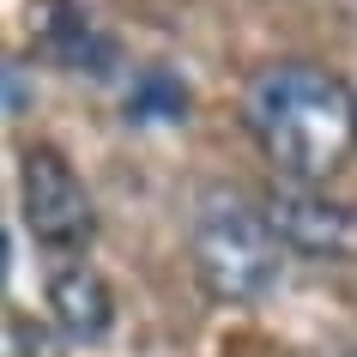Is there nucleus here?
<instances>
[{
	"label": "nucleus",
	"instance_id": "1",
	"mask_svg": "<svg viewBox=\"0 0 357 357\" xmlns=\"http://www.w3.org/2000/svg\"><path fill=\"white\" fill-rule=\"evenodd\" d=\"M243 121L284 182H327L357 151V91L315 61H273L248 79Z\"/></svg>",
	"mask_w": 357,
	"mask_h": 357
},
{
	"label": "nucleus",
	"instance_id": "2",
	"mask_svg": "<svg viewBox=\"0 0 357 357\" xmlns=\"http://www.w3.org/2000/svg\"><path fill=\"white\" fill-rule=\"evenodd\" d=\"M188 261L212 303H261L284 273V243L236 188H206L188 218Z\"/></svg>",
	"mask_w": 357,
	"mask_h": 357
},
{
	"label": "nucleus",
	"instance_id": "3",
	"mask_svg": "<svg viewBox=\"0 0 357 357\" xmlns=\"http://www.w3.org/2000/svg\"><path fill=\"white\" fill-rule=\"evenodd\" d=\"M19 212L24 230L37 236L49 255H79V248L97 236V206L79 169L61 158L55 146H31L19 158Z\"/></svg>",
	"mask_w": 357,
	"mask_h": 357
},
{
	"label": "nucleus",
	"instance_id": "4",
	"mask_svg": "<svg viewBox=\"0 0 357 357\" xmlns=\"http://www.w3.org/2000/svg\"><path fill=\"white\" fill-rule=\"evenodd\" d=\"M31 49L67 73H91V79H109L121 67L115 31L97 24L85 0H31Z\"/></svg>",
	"mask_w": 357,
	"mask_h": 357
},
{
	"label": "nucleus",
	"instance_id": "5",
	"mask_svg": "<svg viewBox=\"0 0 357 357\" xmlns=\"http://www.w3.org/2000/svg\"><path fill=\"white\" fill-rule=\"evenodd\" d=\"M266 225L279 230L284 255H309V261H333V255H345L357 236L351 212L339 206V200H327V194L315 188V182H273L266 188Z\"/></svg>",
	"mask_w": 357,
	"mask_h": 357
},
{
	"label": "nucleus",
	"instance_id": "6",
	"mask_svg": "<svg viewBox=\"0 0 357 357\" xmlns=\"http://www.w3.org/2000/svg\"><path fill=\"white\" fill-rule=\"evenodd\" d=\"M49 315H55V327L67 339H79V345H91V339H103L115 327V297L109 284H103V273L85 261H67L49 273Z\"/></svg>",
	"mask_w": 357,
	"mask_h": 357
},
{
	"label": "nucleus",
	"instance_id": "7",
	"mask_svg": "<svg viewBox=\"0 0 357 357\" xmlns=\"http://www.w3.org/2000/svg\"><path fill=\"white\" fill-rule=\"evenodd\" d=\"M128 121H188V85L169 67H139L128 85Z\"/></svg>",
	"mask_w": 357,
	"mask_h": 357
}]
</instances>
